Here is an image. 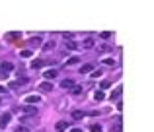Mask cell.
<instances>
[{
	"mask_svg": "<svg viewBox=\"0 0 154 132\" xmlns=\"http://www.w3.org/2000/svg\"><path fill=\"white\" fill-rule=\"evenodd\" d=\"M39 91H43V93L53 91V84H51V82H43V84H39Z\"/></svg>",
	"mask_w": 154,
	"mask_h": 132,
	"instance_id": "1",
	"label": "cell"
},
{
	"mask_svg": "<svg viewBox=\"0 0 154 132\" xmlns=\"http://www.w3.org/2000/svg\"><path fill=\"white\" fill-rule=\"evenodd\" d=\"M39 101H41V97H39V95H27V97H25V103H27V105L39 103Z\"/></svg>",
	"mask_w": 154,
	"mask_h": 132,
	"instance_id": "2",
	"label": "cell"
},
{
	"mask_svg": "<svg viewBox=\"0 0 154 132\" xmlns=\"http://www.w3.org/2000/svg\"><path fill=\"white\" fill-rule=\"evenodd\" d=\"M10 119H12V115H10V113H6V115H2V117H0V126L4 128V126H6V124L10 122Z\"/></svg>",
	"mask_w": 154,
	"mask_h": 132,
	"instance_id": "3",
	"label": "cell"
},
{
	"mask_svg": "<svg viewBox=\"0 0 154 132\" xmlns=\"http://www.w3.org/2000/svg\"><path fill=\"white\" fill-rule=\"evenodd\" d=\"M61 88L63 89H72L74 88V82H72V80H63V82H61Z\"/></svg>",
	"mask_w": 154,
	"mask_h": 132,
	"instance_id": "4",
	"label": "cell"
},
{
	"mask_svg": "<svg viewBox=\"0 0 154 132\" xmlns=\"http://www.w3.org/2000/svg\"><path fill=\"white\" fill-rule=\"evenodd\" d=\"M84 117H86L84 111H72V119H74V121H82Z\"/></svg>",
	"mask_w": 154,
	"mask_h": 132,
	"instance_id": "5",
	"label": "cell"
},
{
	"mask_svg": "<svg viewBox=\"0 0 154 132\" xmlns=\"http://www.w3.org/2000/svg\"><path fill=\"white\" fill-rule=\"evenodd\" d=\"M45 80H53V78H57V70H53V68H51V70H45Z\"/></svg>",
	"mask_w": 154,
	"mask_h": 132,
	"instance_id": "6",
	"label": "cell"
},
{
	"mask_svg": "<svg viewBox=\"0 0 154 132\" xmlns=\"http://www.w3.org/2000/svg\"><path fill=\"white\" fill-rule=\"evenodd\" d=\"M66 126H68V122L59 121V122H57V126H55V128H57V132H65V130H66Z\"/></svg>",
	"mask_w": 154,
	"mask_h": 132,
	"instance_id": "7",
	"label": "cell"
},
{
	"mask_svg": "<svg viewBox=\"0 0 154 132\" xmlns=\"http://www.w3.org/2000/svg\"><path fill=\"white\" fill-rule=\"evenodd\" d=\"M80 72L82 74H90V72H94V64H84L80 68Z\"/></svg>",
	"mask_w": 154,
	"mask_h": 132,
	"instance_id": "8",
	"label": "cell"
},
{
	"mask_svg": "<svg viewBox=\"0 0 154 132\" xmlns=\"http://www.w3.org/2000/svg\"><path fill=\"white\" fill-rule=\"evenodd\" d=\"M103 97H105V93H103L101 89H96V91H94V99H96V101H103Z\"/></svg>",
	"mask_w": 154,
	"mask_h": 132,
	"instance_id": "9",
	"label": "cell"
},
{
	"mask_svg": "<svg viewBox=\"0 0 154 132\" xmlns=\"http://www.w3.org/2000/svg\"><path fill=\"white\" fill-rule=\"evenodd\" d=\"M10 70H14L12 62H2V72H10Z\"/></svg>",
	"mask_w": 154,
	"mask_h": 132,
	"instance_id": "10",
	"label": "cell"
},
{
	"mask_svg": "<svg viewBox=\"0 0 154 132\" xmlns=\"http://www.w3.org/2000/svg\"><path fill=\"white\" fill-rule=\"evenodd\" d=\"M121 91H123V86H117V88H115V91L111 93V99H117L119 95H121Z\"/></svg>",
	"mask_w": 154,
	"mask_h": 132,
	"instance_id": "11",
	"label": "cell"
},
{
	"mask_svg": "<svg viewBox=\"0 0 154 132\" xmlns=\"http://www.w3.org/2000/svg\"><path fill=\"white\" fill-rule=\"evenodd\" d=\"M31 55H33V51H31V49H23L22 53H20V56H23V58H29Z\"/></svg>",
	"mask_w": 154,
	"mask_h": 132,
	"instance_id": "12",
	"label": "cell"
},
{
	"mask_svg": "<svg viewBox=\"0 0 154 132\" xmlns=\"http://www.w3.org/2000/svg\"><path fill=\"white\" fill-rule=\"evenodd\" d=\"M78 62H80V58H78V56H70V58L66 60V64H68V66H72V64H78Z\"/></svg>",
	"mask_w": 154,
	"mask_h": 132,
	"instance_id": "13",
	"label": "cell"
},
{
	"mask_svg": "<svg viewBox=\"0 0 154 132\" xmlns=\"http://www.w3.org/2000/svg\"><path fill=\"white\" fill-rule=\"evenodd\" d=\"M43 64H45L43 60H41V58H37V60H33V62H31V68H41Z\"/></svg>",
	"mask_w": 154,
	"mask_h": 132,
	"instance_id": "14",
	"label": "cell"
},
{
	"mask_svg": "<svg viewBox=\"0 0 154 132\" xmlns=\"http://www.w3.org/2000/svg\"><path fill=\"white\" fill-rule=\"evenodd\" d=\"M82 91H84V88H82V86H74V88H72V95H80Z\"/></svg>",
	"mask_w": 154,
	"mask_h": 132,
	"instance_id": "15",
	"label": "cell"
},
{
	"mask_svg": "<svg viewBox=\"0 0 154 132\" xmlns=\"http://www.w3.org/2000/svg\"><path fill=\"white\" fill-rule=\"evenodd\" d=\"M23 113H25V115H33V113H35V107H31V105H27V107H23Z\"/></svg>",
	"mask_w": 154,
	"mask_h": 132,
	"instance_id": "16",
	"label": "cell"
},
{
	"mask_svg": "<svg viewBox=\"0 0 154 132\" xmlns=\"http://www.w3.org/2000/svg\"><path fill=\"white\" fill-rule=\"evenodd\" d=\"M82 47H84V49H90V47H94V39H86V41L82 43Z\"/></svg>",
	"mask_w": 154,
	"mask_h": 132,
	"instance_id": "17",
	"label": "cell"
},
{
	"mask_svg": "<svg viewBox=\"0 0 154 132\" xmlns=\"http://www.w3.org/2000/svg\"><path fill=\"white\" fill-rule=\"evenodd\" d=\"M90 130H92V132H101V124H92Z\"/></svg>",
	"mask_w": 154,
	"mask_h": 132,
	"instance_id": "18",
	"label": "cell"
},
{
	"mask_svg": "<svg viewBox=\"0 0 154 132\" xmlns=\"http://www.w3.org/2000/svg\"><path fill=\"white\" fill-rule=\"evenodd\" d=\"M107 88H111V82L103 80V82H101V91H103V89H107Z\"/></svg>",
	"mask_w": 154,
	"mask_h": 132,
	"instance_id": "19",
	"label": "cell"
},
{
	"mask_svg": "<svg viewBox=\"0 0 154 132\" xmlns=\"http://www.w3.org/2000/svg\"><path fill=\"white\" fill-rule=\"evenodd\" d=\"M103 64H107V66H115V60H113V58H103Z\"/></svg>",
	"mask_w": 154,
	"mask_h": 132,
	"instance_id": "20",
	"label": "cell"
},
{
	"mask_svg": "<svg viewBox=\"0 0 154 132\" xmlns=\"http://www.w3.org/2000/svg\"><path fill=\"white\" fill-rule=\"evenodd\" d=\"M18 37H20V35H18V33H10V35H8V41H16V39H18Z\"/></svg>",
	"mask_w": 154,
	"mask_h": 132,
	"instance_id": "21",
	"label": "cell"
},
{
	"mask_svg": "<svg viewBox=\"0 0 154 132\" xmlns=\"http://www.w3.org/2000/svg\"><path fill=\"white\" fill-rule=\"evenodd\" d=\"M66 49H76V43L74 41H66Z\"/></svg>",
	"mask_w": 154,
	"mask_h": 132,
	"instance_id": "22",
	"label": "cell"
},
{
	"mask_svg": "<svg viewBox=\"0 0 154 132\" xmlns=\"http://www.w3.org/2000/svg\"><path fill=\"white\" fill-rule=\"evenodd\" d=\"M111 37V31H103L101 33V39H109Z\"/></svg>",
	"mask_w": 154,
	"mask_h": 132,
	"instance_id": "23",
	"label": "cell"
},
{
	"mask_svg": "<svg viewBox=\"0 0 154 132\" xmlns=\"http://www.w3.org/2000/svg\"><path fill=\"white\" fill-rule=\"evenodd\" d=\"M16 132H29V128H25V126H18Z\"/></svg>",
	"mask_w": 154,
	"mask_h": 132,
	"instance_id": "24",
	"label": "cell"
},
{
	"mask_svg": "<svg viewBox=\"0 0 154 132\" xmlns=\"http://www.w3.org/2000/svg\"><path fill=\"white\" fill-rule=\"evenodd\" d=\"M31 43H33V45H41V39H39V37H33Z\"/></svg>",
	"mask_w": 154,
	"mask_h": 132,
	"instance_id": "25",
	"label": "cell"
},
{
	"mask_svg": "<svg viewBox=\"0 0 154 132\" xmlns=\"http://www.w3.org/2000/svg\"><path fill=\"white\" fill-rule=\"evenodd\" d=\"M92 76H94V78H99V76H101V70H94V72H92Z\"/></svg>",
	"mask_w": 154,
	"mask_h": 132,
	"instance_id": "26",
	"label": "cell"
},
{
	"mask_svg": "<svg viewBox=\"0 0 154 132\" xmlns=\"http://www.w3.org/2000/svg\"><path fill=\"white\" fill-rule=\"evenodd\" d=\"M0 93H4V95H6V93H8V89L4 88V86H0Z\"/></svg>",
	"mask_w": 154,
	"mask_h": 132,
	"instance_id": "27",
	"label": "cell"
},
{
	"mask_svg": "<svg viewBox=\"0 0 154 132\" xmlns=\"http://www.w3.org/2000/svg\"><path fill=\"white\" fill-rule=\"evenodd\" d=\"M70 132H82V128H72Z\"/></svg>",
	"mask_w": 154,
	"mask_h": 132,
	"instance_id": "28",
	"label": "cell"
},
{
	"mask_svg": "<svg viewBox=\"0 0 154 132\" xmlns=\"http://www.w3.org/2000/svg\"><path fill=\"white\" fill-rule=\"evenodd\" d=\"M0 103H2V99H0Z\"/></svg>",
	"mask_w": 154,
	"mask_h": 132,
	"instance_id": "29",
	"label": "cell"
}]
</instances>
